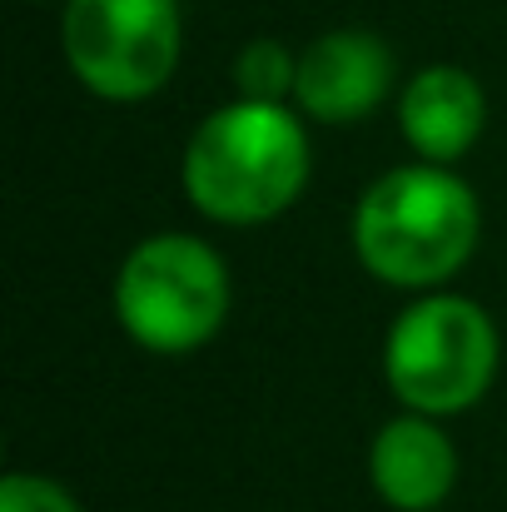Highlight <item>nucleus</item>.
Returning <instances> with one entry per match:
<instances>
[{"label":"nucleus","instance_id":"obj_5","mask_svg":"<svg viewBox=\"0 0 507 512\" xmlns=\"http://www.w3.org/2000/svg\"><path fill=\"white\" fill-rule=\"evenodd\" d=\"M60 45L75 80L100 100H145L174 75L179 5L174 0H70Z\"/></svg>","mask_w":507,"mask_h":512},{"label":"nucleus","instance_id":"obj_3","mask_svg":"<svg viewBox=\"0 0 507 512\" xmlns=\"http://www.w3.org/2000/svg\"><path fill=\"white\" fill-rule=\"evenodd\" d=\"M383 373L398 403L423 418L473 408L498 373L493 319L458 294H433L403 309L383 343Z\"/></svg>","mask_w":507,"mask_h":512},{"label":"nucleus","instance_id":"obj_7","mask_svg":"<svg viewBox=\"0 0 507 512\" xmlns=\"http://www.w3.org/2000/svg\"><path fill=\"white\" fill-rule=\"evenodd\" d=\"M368 473L393 512H433L458 483V453L433 418L408 413L378 428Z\"/></svg>","mask_w":507,"mask_h":512},{"label":"nucleus","instance_id":"obj_9","mask_svg":"<svg viewBox=\"0 0 507 512\" xmlns=\"http://www.w3.org/2000/svg\"><path fill=\"white\" fill-rule=\"evenodd\" d=\"M234 85L244 100L284 105V95H294V85H299V60L279 40H249L234 60Z\"/></svg>","mask_w":507,"mask_h":512},{"label":"nucleus","instance_id":"obj_6","mask_svg":"<svg viewBox=\"0 0 507 512\" xmlns=\"http://www.w3.org/2000/svg\"><path fill=\"white\" fill-rule=\"evenodd\" d=\"M393 85V50L373 30H329L299 55L294 100L324 125L368 115Z\"/></svg>","mask_w":507,"mask_h":512},{"label":"nucleus","instance_id":"obj_4","mask_svg":"<svg viewBox=\"0 0 507 512\" xmlns=\"http://www.w3.org/2000/svg\"><path fill=\"white\" fill-rule=\"evenodd\" d=\"M115 314L140 348L189 353L214 339L229 314V269L194 234H155L125 254Z\"/></svg>","mask_w":507,"mask_h":512},{"label":"nucleus","instance_id":"obj_8","mask_svg":"<svg viewBox=\"0 0 507 512\" xmlns=\"http://www.w3.org/2000/svg\"><path fill=\"white\" fill-rule=\"evenodd\" d=\"M483 120H488L483 85H478L468 70H458V65H428V70H418V75L403 85L398 125H403V140H408L428 165H453V160H463V155L478 145Z\"/></svg>","mask_w":507,"mask_h":512},{"label":"nucleus","instance_id":"obj_2","mask_svg":"<svg viewBox=\"0 0 507 512\" xmlns=\"http://www.w3.org/2000/svg\"><path fill=\"white\" fill-rule=\"evenodd\" d=\"M309 184V135L284 105L234 100L184 145V194L204 219L264 224Z\"/></svg>","mask_w":507,"mask_h":512},{"label":"nucleus","instance_id":"obj_1","mask_svg":"<svg viewBox=\"0 0 507 512\" xmlns=\"http://www.w3.org/2000/svg\"><path fill=\"white\" fill-rule=\"evenodd\" d=\"M478 229V194L458 174L443 165H403L368 184L353 214V249L373 279L428 289L473 259Z\"/></svg>","mask_w":507,"mask_h":512},{"label":"nucleus","instance_id":"obj_10","mask_svg":"<svg viewBox=\"0 0 507 512\" xmlns=\"http://www.w3.org/2000/svg\"><path fill=\"white\" fill-rule=\"evenodd\" d=\"M0 512H80V503L60 483H50V478L10 473L0 483Z\"/></svg>","mask_w":507,"mask_h":512}]
</instances>
